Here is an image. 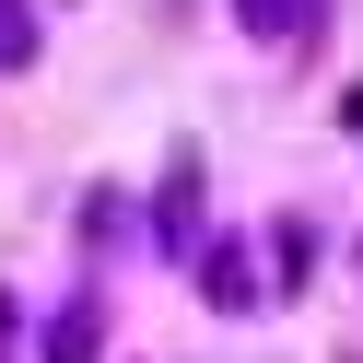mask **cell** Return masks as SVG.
<instances>
[{
	"label": "cell",
	"instance_id": "obj_5",
	"mask_svg": "<svg viewBox=\"0 0 363 363\" xmlns=\"http://www.w3.org/2000/svg\"><path fill=\"white\" fill-rule=\"evenodd\" d=\"M340 118H352V129H363V94H352V106H340Z\"/></svg>",
	"mask_w": 363,
	"mask_h": 363
},
{
	"label": "cell",
	"instance_id": "obj_3",
	"mask_svg": "<svg viewBox=\"0 0 363 363\" xmlns=\"http://www.w3.org/2000/svg\"><path fill=\"white\" fill-rule=\"evenodd\" d=\"M48 363H94V305H71V316H48V340H35Z\"/></svg>",
	"mask_w": 363,
	"mask_h": 363
},
{
	"label": "cell",
	"instance_id": "obj_2",
	"mask_svg": "<svg viewBox=\"0 0 363 363\" xmlns=\"http://www.w3.org/2000/svg\"><path fill=\"white\" fill-rule=\"evenodd\" d=\"M235 24H246V35H269V48H305L316 0H235Z\"/></svg>",
	"mask_w": 363,
	"mask_h": 363
},
{
	"label": "cell",
	"instance_id": "obj_1",
	"mask_svg": "<svg viewBox=\"0 0 363 363\" xmlns=\"http://www.w3.org/2000/svg\"><path fill=\"white\" fill-rule=\"evenodd\" d=\"M199 293H211L223 316H246L258 305V258H246V246H211V258H199Z\"/></svg>",
	"mask_w": 363,
	"mask_h": 363
},
{
	"label": "cell",
	"instance_id": "obj_4",
	"mask_svg": "<svg viewBox=\"0 0 363 363\" xmlns=\"http://www.w3.org/2000/svg\"><path fill=\"white\" fill-rule=\"evenodd\" d=\"M24 59H35V12H24V0H0V71H24Z\"/></svg>",
	"mask_w": 363,
	"mask_h": 363
}]
</instances>
